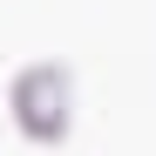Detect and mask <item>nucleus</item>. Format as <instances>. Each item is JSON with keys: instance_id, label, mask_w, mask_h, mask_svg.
<instances>
[{"instance_id": "1", "label": "nucleus", "mask_w": 156, "mask_h": 156, "mask_svg": "<svg viewBox=\"0 0 156 156\" xmlns=\"http://www.w3.org/2000/svg\"><path fill=\"white\" fill-rule=\"evenodd\" d=\"M7 109H14V129L27 143H41V149H55V143H68V129H75V68L68 61H27L7 82Z\"/></svg>"}]
</instances>
